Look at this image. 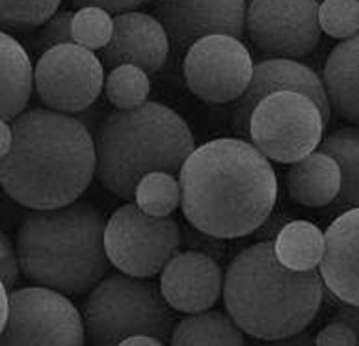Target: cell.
Here are the masks:
<instances>
[{
    "instance_id": "34",
    "label": "cell",
    "mask_w": 359,
    "mask_h": 346,
    "mask_svg": "<svg viewBox=\"0 0 359 346\" xmlns=\"http://www.w3.org/2000/svg\"><path fill=\"white\" fill-rule=\"evenodd\" d=\"M13 140H15V131H13V123L8 119H2L0 123V157L4 159L6 154L10 153L13 147Z\"/></svg>"
},
{
    "instance_id": "3",
    "label": "cell",
    "mask_w": 359,
    "mask_h": 346,
    "mask_svg": "<svg viewBox=\"0 0 359 346\" xmlns=\"http://www.w3.org/2000/svg\"><path fill=\"white\" fill-rule=\"evenodd\" d=\"M324 288L318 268L290 270L279 262L273 242H259L242 250L225 272V309L246 335L285 341L315 320Z\"/></svg>"
},
{
    "instance_id": "23",
    "label": "cell",
    "mask_w": 359,
    "mask_h": 346,
    "mask_svg": "<svg viewBox=\"0 0 359 346\" xmlns=\"http://www.w3.org/2000/svg\"><path fill=\"white\" fill-rule=\"evenodd\" d=\"M170 342L175 346L190 345H246L244 331L231 314L222 311H201L182 319L173 328Z\"/></svg>"
},
{
    "instance_id": "19",
    "label": "cell",
    "mask_w": 359,
    "mask_h": 346,
    "mask_svg": "<svg viewBox=\"0 0 359 346\" xmlns=\"http://www.w3.org/2000/svg\"><path fill=\"white\" fill-rule=\"evenodd\" d=\"M324 86L337 116L359 127V32L343 39L327 56Z\"/></svg>"
},
{
    "instance_id": "6",
    "label": "cell",
    "mask_w": 359,
    "mask_h": 346,
    "mask_svg": "<svg viewBox=\"0 0 359 346\" xmlns=\"http://www.w3.org/2000/svg\"><path fill=\"white\" fill-rule=\"evenodd\" d=\"M84 324L88 341L95 346L121 345L136 333L168 342L173 333V307L151 277L119 272L91 291L84 304Z\"/></svg>"
},
{
    "instance_id": "5",
    "label": "cell",
    "mask_w": 359,
    "mask_h": 346,
    "mask_svg": "<svg viewBox=\"0 0 359 346\" xmlns=\"http://www.w3.org/2000/svg\"><path fill=\"white\" fill-rule=\"evenodd\" d=\"M97 181L125 201L151 171L179 175L196 145L187 121L166 105L145 102L108 114L97 128Z\"/></svg>"
},
{
    "instance_id": "31",
    "label": "cell",
    "mask_w": 359,
    "mask_h": 346,
    "mask_svg": "<svg viewBox=\"0 0 359 346\" xmlns=\"http://www.w3.org/2000/svg\"><path fill=\"white\" fill-rule=\"evenodd\" d=\"M315 345L327 346V345H359V339L354 331L350 330L348 326L333 320L332 324H327L326 328H322L320 333L316 335Z\"/></svg>"
},
{
    "instance_id": "20",
    "label": "cell",
    "mask_w": 359,
    "mask_h": 346,
    "mask_svg": "<svg viewBox=\"0 0 359 346\" xmlns=\"http://www.w3.org/2000/svg\"><path fill=\"white\" fill-rule=\"evenodd\" d=\"M2 45V119L13 121L27 110L32 88H36V71L25 47L8 32L0 38Z\"/></svg>"
},
{
    "instance_id": "32",
    "label": "cell",
    "mask_w": 359,
    "mask_h": 346,
    "mask_svg": "<svg viewBox=\"0 0 359 346\" xmlns=\"http://www.w3.org/2000/svg\"><path fill=\"white\" fill-rule=\"evenodd\" d=\"M76 8H88V6H97L110 13H125V11L136 10L145 0H71Z\"/></svg>"
},
{
    "instance_id": "25",
    "label": "cell",
    "mask_w": 359,
    "mask_h": 346,
    "mask_svg": "<svg viewBox=\"0 0 359 346\" xmlns=\"http://www.w3.org/2000/svg\"><path fill=\"white\" fill-rule=\"evenodd\" d=\"M108 101L118 110H133L147 102L151 91L149 73L138 65L123 64L110 69L104 84Z\"/></svg>"
},
{
    "instance_id": "22",
    "label": "cell",
    "mask_w": 359,
    "mask_h": 346,
    "mask_svg": "<svg viewBox=\"0 0 359 346\" xmlns=\"http://www.w3.org/2000/svg\"><path fill=\"white\" fill-rule=\"evenodd\" d=\"M318 149L332 154L341 168V190L332 203L333 211L344 213L359 207V127H343L322 138Z\"/></svg>"
},
{
    "instance_id": "24",
    "label": "cell",
    "mask_w": 359,
    "mask_h": 346,
    "mask_svg": "<svg viewBox=\"0 0 359 346\" xmlns=\"http://www.w3.org/2000/svg\"><path fill=\"white\" fill-rule=\"evenodd\" d=\"M135 201L149 216H172L181 205V182L168 171H151L138 182Z\"/></svg>"
},
{
    "instance_id": "21",
    "label": "cell",
    "mask_w": 359,
    "mask_h": 346,
    "mask_svg": "<svg viewBox=\"0 0 359 346\" xmlns=\"http://www.w3.org/2000/svg\"><path fill=\"white\" fill-rule=\"evenodd\" d=\"M326 250V237L307 220H294L285 224L273 240V251L279 262L290 270H315Z\"/></svg>"
},
{
    "instance_id": "18",
    "label": "cell",
    "mask_w": 359,
    "mask_h": 346,
    "mask_svg": "<svg viewBox=\"0 0 359 346\" xmlns=\"http://www.w3.org/2000/svg\"><path fill=\"white\" fill-rule=\"evenodd\" d=\"M341 190V168L332 154L313 151L296 160L287 173V192L304 207H330Z\"/></svg>"
},
{
    "instance_id": "28",
    "label": "cell",
    "mask_w": 359,
    "mask_h": 346,
    "mask_svg": "<svg viewBox=\"0 0 359 346\" xmlns=\"http://www.w3.org/2000/svg\"><path fill=\"white\" fill-rule=\"evenodd\" d=\"M318 22L330 38H352L359 32V0H322Z\"/></svg>"
},
{
    "instance_id": "29",
    "label": "cell",
    "mask_w": 359,
    "mask_h": 346,
    "mask_svg": "<svg viewBox=\"0 0 359 346\" xmlns=\"http://www.w3.org/2000/svg\"><path fill=\"white\" fill-rule=\"evenodd\" d=\"M73 11H58L45 22L43 27L39 28L38 36H36V51L43 54L48 48L58 47L64 43H75L73 41Z\"/></svg>"
},
{
    "instance_id": "14",
    "label": "cell",
    "mask_w": 359,
    "mask_h": 346,
    "mask_svg": "<svg viewBox=\"0 0 359 346\" xmlns=\"http://www.w3.org/2000/svg\"><path fill=\"white\" fill-rule=\"evenodd\" d=\"M300 91L304 95L311 97L320 108L322 116L330 123L332 105L327 97L324 80L316 75L307 65L300 64L292 58H270L253 67L252 82L244 91V95L236 101L233 108V128L236 134L248 138V123L253 108L257 107L261 99L273 93V91Z\"/></svg>"
},
{
    "instance_id": "4",
    "label": "cell",
    "mask_w": 359,
    "mask_h": 346,
    "mask_svg": "<svg viewBox=\"0 0 359 346\" xmlns=\"http://www.w3.org/2000/svg\"><path fill=\"white\" fill-rule=\"evenodd\" d=\"M107 220L91 203L34 211L17 233L21 270L30 281L64 294L91 293L108 276Z\"/></svg>"
},
{
    "instance_id": "2",
    "label": "cell",
    "mask_w": 359,
    "mask_h": 346,
    "mask_svg": "<svg viewBox=\"0 0 359 346\" xmlns=\"http://www.w3.org/2000/svg\"><path fill=\"white\" fill-rule=\"evenodd\" d=\"M13 147L0 166V182L15 203L34 211L75 203L97 173L95 140L71 114L25 110L13 119Z\"/></svg>"
},
{
    "instance_id": "7",
    "label": "cell",
    "mask_w": 359,
    "mask_h": 346,
    "mask_svg": "<svg viewBox=\"0 0 359 346\" xmlns=\"http://www.w3.org/2000/svg\"><path fill=\"white\" fill-rule=\"evenodd\" d=\"M326 119L311 97L300 91H273L253 108L248 138L266 159L292 164L318 149Z\"/></svg>"
},
{
    "instance_id": "35",
    "label": "cell",
    "mask_w": 359,
    "mask_h": 346,
    "mask_svg": "<svg viewBox=\"0 0 359 346\" xmlns=\"http://www.w3.org/2000/svg\"><path fill=\"white\" fill-rule=\"evenodd\" d=\"M11 313V291L4 283L0 285V331H4Z\"/></svg>"
},
{
    "instance_id": "11",
    "label": "cell",
    "mask_w": 359,
    "mask_h": 346,
    "mask_svg": "<svg viewBox=\"0 0 359 346\" xmlns=\"http://www.w3.org/2000/svg\"><path fill=\"white\" fill-rule=\"evenodd\" d=\"M253 60L235 36L215 34L194 43L184 56V80L194 95L210 105L238 101L253 76Z\"/></svg>"
},
{
    "instance_id": "13",
    "label": "cell",
    "mask_w": 359,
    "mask_h": 346,
    "mask_svg": "<svg viewBox=\"0 0 359 346\" xmlns=\"http://www.w3.org/2000/svg\"><path fill=\"white\" fill-rule=\"evenodd\" d=\"M153 11L179 51L207 36L241 38L246 30V0H168L156 2Z\"/></svg>"
},
{
    "instance_id": "8",
    "label": "cell",
    "mask_w": 359,
    "mask_h": 346,
    "mask_svg": "<svg viewBox=\"0 0 359 346\" xmlns=\"http://www.w3.org/2000/svg\"><path fill=\"white\" fill-rule=\"evenodd\" d=\"M181 231L172 216H149L127 201L107 222L104 246L112 267L135 277H153L179 250Z\"/></svg>"
},
{
    "instance_id": "30",
    "label": "cell",
    "mask_w": 359,
    "mask_h": 346,
    "mask_svg": "<svg viewBox=\"0 0 359 346\" xmlns=\"http://www.w3.org/2000/svg\"><path fill=\"white\" fill-rule=\"evenodd\" d=\"M0 261H2V283L6 287H15L19 274H21V261H19V253H17V246L11 242L10 234L2 233V242H0Z\"/></svg>"
},
{
    "instance_id": "36",
    "label": "cell",
    "mask_w": 359,
    "mask_h": 346,
    "mask_svg": "<svg viewBox=\"0 0 359 346\" xmlns=\"http://www.w3.org/2000/svg\"><path fill=\"white\" fill-rule=\"evenodd\" d=\"M145 345L161 346L164 345V341L155 335H147V333H136V335L125 337L123 341H121V346H145Z\"/></svg>"
},
{
    "instance_id": "17",
    "label": "cell",
    "mask_w": 359,
    "mask_h": 346,
    "mask_svg": "<svg viewBox=\"0 0 359 346\" xmlns=\"http://www.w3.org/2000/svg\"><path fill=\"white\" fill-rule=\"evenodd\" d=\"M324 237L326 250L318 265L324 287L341 302L359 305V207L339 214Z\"/></svg>"
},
{
    "instance_id": "10",
    "label": "cell",
    "mask_w": 359,
    "mask_h": 346,
    "mask_svg": "<svg viewBox=\"0 0 359 346\" xmlns=\"http://www.w3.org/2000/svg\"><path fill=\"white\" fill-rule=\"evenodd\" d=\"M102 60L93 51L64 43L48 48L36 65L39 101L56 112H84L97 101L104 86Z\"/></svg>"
},
{
    "instance_id": "33",
    "label": "cell",
    "mask_w": 359,
    "mask_h": 346,
    "mask_svg": "<svg viewBox=\"0 0 359 346\" xmlns=\"http://www.w3.org/2000/svg\"><path fill=\"white\" fill-rule=\"evenodd\" d=\"M333 298H335V296H333ZM333 320H339V322H343V324L348 326L350 330L354 331L359 339V305L346 304V302L337 300V313H335Z\"/></svg>"
},
{
    "instance_id": "1",
    "label": "cell",
    "mask_w": 359,
    "mask_h": 346,
    "mask_svg": "<svg viewBox=\"0 0 359 346\" xmlns=\"http://www.w3.org/2000/svg\"><path fill=\"white\" fill-rule=\"evenodd\" d=\"M184 218L215 239H241L269 220L278 199L270 159L244 138H216L190 153L179 173Z\"/></svg>"
},
{
    "instance_id": "37",
    "label": "cell",
    "mask_w": 359,
    "mask_h": 346,
    "mask_svg": "<svg viewBox=\"0 0 359 346\" xmlns=\"http://www.w3.org/2000/svg\"><path fill=\"white\" fill-rule=\"evenodd\" d=\"M156 2H168V0H156Z\"/></svg>"
},
{
    "instance_id": "15",
    "label": "cell",
    "mask_w": 359,
    "mask_h": 346,
    "mask_svg": "<svg viewBox=\"0 0 359 346\" xmlns=\"http://www.w3.org/2000/svg\"><path fill=\"white\" fill-rule=\"evenodd\" d=\"M161 291L179 313H201L218 302L224 293V274L212 257L199 251H182L161 272Z\"/></svg>"
},
{
    "instance_id": "26",
    "label": "cell",
    "mask_w": 359,
    "mask_h": 346,
    "mask_svg": "<svg viewBox=\"0 0 359 346\" xmlns=\"http://www.w3.org/2000/svg\"><path fill=\"white\" fill-rule=\"evenodd\" d=\"M114 34V19L110 11L88 6L79 8L73 17V41L76 45L90 48V51H102L107 47Z\"/></svg>"
},
{
    "instance_id": "9",
    "label": "cell",
    "mask_w": 359,
    "mask_h": 346,
    "mask_svg": "<svg viewBox=\"0 0 359 346\" xmlns=\"http://www.w3.org/2000/svg\"><path fill=\"white\" fill-rule=\"evenodd\" d=\"M84 317L56 288L25 287L11 291L10 320L2 331V345H64L86 342Z\"/></svg>"
},
{
    "instance_id": "27",
    "label": "cell",
    "mask_w": 359,
    "mask_h": 346,
    "mask_svg": "<svg viewBox=\"0 0 359 346\" xmlns=\"http://www.w3.org/2000/svg\"><path fill=\"white\" fill-rule=\"evenodd\" d=\"M62 0H2V25L13 30L41 28L58 13Z\"/></svg>"
},
{
    "instance_id": "12",
    "label": "cell",
    "mask_w": 359,
    "mask_h": 346,
    "mask_svg": "<svg viewBox=\"0 0 359 346\" xmlns=\"http://www.w3.org/2000/svg\"><path fill=\"white\" fill-rule=\"evenodd\" d=\"M318 6V0H252L246 13L248 38L273 58L307 56L322 36Z\"/></svg>"
},
{
    "instance_id": "16",
    "label": "cell",
    "mask_w": 359,
    "mask_h": 346,
    "mask_svg": "<svg viewBox=\"0 0 359 346\" xmlns=\"http://www.w3.org/2000/svg\"><path fill=\"white\" fill-rule=\"evenodd\" d=\"M170 34L156 17L142 11H125L114 17V34L102 48V65H138L147 73L162 69L170 56Z\"/></svg>"
}]
</instances>
